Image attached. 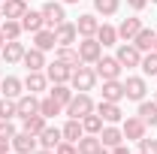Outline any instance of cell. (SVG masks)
I'll list each match as a JSON object with an SVG mask.
<instances>
[{
    "label": "cell",
    "instance_id": "cell-1",
    "mask_svg": "<svg viewBox=\"0 0 157 154\" xmlns=\"http://www.w3.org/2000/svg\"><path fill=\"white\" fill-rule=\"evenodd\" d=\"M91 112H94V100H91L88 94H82V91H78V94H73V100L67 103V115L76 118V121H82V118L91 115Z\"/></svg>",
    "mask_w": 157,
    "mask_h": 154
},
{
    "label": "cell",
    "instance_id": "cell-2",
    "mask_svg": "<svg viewBox=\"0 0 157 154\" xmlns=\"http://www.w3.org/2000/svg\"><path fill=\"white\" fill-rule=\"evenodd\" d=\"M70 82H73V88L76 91H82V94H88L91 88H94V82H97V73L91 70V67H73V76H70Z\"/></svg>",
    "mask_w": 157,
    "mask_h": 154
},
{
    "label": "cell",
    "instance_id": "cell-3",
    "mask_svg": "<svg viewBox=\"0 0 157 154\" xmlns=\"http://www.w3.org/2000/svg\"><path fill=\"white\" fill-rule=\"evenodd\" d=\"M78 58H82V64H97L103 58V45L97 42V37H85L78 42Z\"/></svg>",
    "mask_w": 157,
    "mask_h": 154
},
{
    "label": "cell",
    "instance_id": "cell-4",
    "mask_svg": "<svg viewBox=\"0 0 157 154\" xmlns=\"http://www.w3.org/2000/svg\"><path fill=\"white\" fill-rule=\"evenodd\" d=\"M9 142H12V151H15V154H36V145H39L36 136H33V133H24V130L15 133Z\"/></svg>",
    "mask_w": 157,
    "mask_h": 154
},
{
    "label": "cell",
    "instance_id": "cell-5",
    "mask_svg": "<svg viewBox=\"0 0 157 154\" xmlns=\"http://www.w3.org/2000/svg\"><path fill=\"white\" fill-rule=\"evenodd\" d=\"M45 76H48L52 85H63V82H70V76H73V67H70V64H63V60L45 64Z\"/></svg>",
    "mask_w": 157,
    "mask_h": 154
},
{
    "label": "cell",
    "instance_id": "cell-6",
    "mask_svg": "<svg viewBox=\"0 0 157 154\" xmlns=\"http://www.w3.org/2000/svg\"><path fill=\"white\" fill-rule=\"evenodd\" d=\"M94 67H97V70H94V73H97V79H103V82L118 79V76H121V70H124V67L118 64V58H100Z\"/></svg>",
    "mask_w": 157,
    "mask_h": 154
},
{
    "label": "cell",
    "instance_id": "cell-7",
    "mask_svg": "<svg viewBox=\"0 0 157 154\" xmlns=\"http://www.w3.org/2000/svg\"><path fill=\"white\" fill-rule=\"evenodd\" d=\"M115 58H118V64H121V67H139V64H142V52H139L133 42H124V45L118 48Z\"/></svg>",
    "mask_w": 157,
    "mask_h": 154
},
{
    "label": "cell",
    "instance_id": "cell-8",
    "mask_svg": "<svg viewBox=\"0 0 157 154\" xmlns=\"http://www.w3.org/2000/svg\"><path fill=\"white\" fill-rule=\"evenodd\" d=\"M121 133H124V139H130V142H139L142 136H145V121L142 118H127L124 124H121Z\"/></svg>",
    "mask_w": 157,
    "mask_h": 154
},
{
    "label": "cell",
    "instance_id": "cell-9",
    "mask_svg": "<svg viewBox=\"0 0 157 154\" xmlns=\"http://www.w3.org/2000/svg\"><path fill=\"white\" fill-rule=\"evenodd\" d=\"M94 112H97L106 124H118L121 115H124V112H121V106H118V103H109V100H100V106H94Z\"/></svg>",
    "mask_w": 157,
    "mask_h": 154
},
{
    "label": "cell",
    "instance_id": "cell-10",
    "mask_svg": "<svg viewBox=\"0 0 157 154\" xmlns=\"http://www.w3.org/2000/svg\"><path fill=\"white\" fill-rule=\"evenodd\" d=\"M145 91H148V88H145V79L142 76H130L124 82V97H127V100H139V103H142V100H145Z\"/></svg>",
    "mask_w": 157,
    "mask_h": 154
},
{
    "label": "cell",
    "instance_id": "cell-11",
    "mask_svg": "<svg viewBox=\"0 0 157 154\" xmlns=\"http://www.w3.org/2000/svg\"><path fill=\"white\" fill-rule=\"evenodd\" d=\"M36 139H39V145H42V148H52V151H55L60 142H63V133H60V127H48V124H45V127H42V133H39Z\"/></svg>",
    "mask_w": 157,
    "mask_h": 154
},
{
    "label": "cell",
    "instance_id": "cell-12",
    "mask_svg": "<svg viewBox=\"0 0 157 154\" xmlns=\"http://www.w3.org/2000/svg\"><path fill=\"white\" fill-rule=\"evenodd\" d=\"M76 37H78V30H76L73 21H60L58 27H55V39H58V45H73Z\"/></svg>",
    "mask_w": 157,
    "mask_h": 154
},
{
    "label": "cell",
    "instance_id": "cell-13",
    "mask_svg": "<svg viewBox=\"0 0 157 154\" xmlns=\"http://www.w3.org/2000/svg\"><path fill=\"white\" fill-rule=\"evenodd\" d=\"M0 55H3L6 64H18V60L24 58V45H21L18 39H6V42H3V48H0Z\"/></svg>",
    "mask_w": 157,
    "mask_h": 154
},
{
    "label": "cell",
    "instance_id": "cell-14",
    "mask_svg": "<svg viewBox=\"0 0 157 154\" xmlns=\"http://www.w3.org/2000/svg\"><path fill=\"white\" fill-rule=\"evenodd\" d=\"M42 18H45V24L55 30L60 21L67 18V15H63V6H60V3H55V0H52V3H45V6H42Z\"/></svg>",
    "mask_w": 157,
    "mask_h": 154
},
{
    "label": "cell",
    "instance_id": "cell-15",
    "mask_svg": "<svg viewBox=\"0 0 157 154\" xmlns=\"http://www.w3.org/2000/svg\"><path fill=\"white\" fill-rule=\"evenodd\" d=\"M15 106H18V118H27V115H36L39 112L36 94H21L18 100H15Z\"/></svg>",
    "mask_w": 157,
    "mask_h": 154
},
{
    "label": "cell",
    "instance_id": "cell-16",
    "mask_svg": "<svg viewBox=\"0 0 157 154\" xmlns=\"http://www.w3.org/2000/svg\"><path fill=\"white\" fill-rule=\"evenodd\" d=\"M45 85H48V76H42V70H30L27 79H24L27 94H39V91H45Z\"/></svg>",
    "mask_w": 157,
    "mask_h": 154
},
{
    "label": "cell",
    "instance_id": "cell-17",
    "mask_svg": "<svg viewBox=\"0 0 157 154\" xmlns=\"http://www.w3.org/2000/svg\"><path fill=\"white\" fill-rule=\"evenodd\" d=\"M103 100H109V103H121V100H124V82H118V79L103 82Z\"/></svg>",
    "mask_w": 157,
    "mask_h": 154
},
{
    "label": "cell",
    "instance_id": "cell-18",
    "mask_svg": "<svg viewBox=\"0 0 157 154\" xmlns=\"http://www.w3.org/2000/svg\"><path fill=\"white\" fill-rule=\"evenodd\" d=\"M154 39H157V30H151V27H142L136 37H133V45H136L139 52H154Z\"/></svg>",
    "mask_w": 157,
    "mask_h": 154
},
{
    "label": "cell",
    "instance_id": "cell-19",
    "mask_svg": "<svg viewBox=\"0 0 157 154\" xmlns=\"http://www.w3.org/2000/svg\"><path fill=\"white\" fill-rule=\"evenodd\" d=\"M21 27H24V30H30V33H36V30H42V27H45V18H42V9H39V12H33V9H27V12L21 15Z\"/></svg>",
    "mask_w": 157,
    "mask_h": 154
},
{
    "label": "cell",
    "instance_id": "cell-20",
    "mask_svg": "<svg viewBox=\"0 0 157 154\" xmlns=\"http://www.w3.org/2000/svg\"><path fill=\"white\" fill-rule=\"evenodd\" d=\"M97 136H100V142H103L106 148H115V145H121V142H124V133L118 130L115 124H109V127H103V130H100Z\"/></svg>",
    "mask_w": 157,
    "mask_h": 154
},
{
    "label": "cell",
    "instance_id": "cell-21",
    "mask_svg": "<svg viewBox=\"0 0 157 154\" xmlns=\"http://www.w3.org/2000/svg\"><path fill=\"white\" fill-rule=\"evenodd\" d=\"M0 9H3V18H18L27 12V0H6V3H0Z\"/></svg>",
    "mask_w": 157,
    "mask_h": 154
},
{
    "label": "cell",
    "instance_id": "cell-22",
    "mask_svg": "<svg viewBox=\"0 0 157 154\" xmlns=\"http://www.w3.org/2000/svg\"><path fill=\"white\" fill-rule=\"evenodd\" d=\"M139 30H142V21L139 18H124L121 27H118V37L124 39V42H133V37H136Z\"/></svg>",
    "mask_w": 157,
    "mask_h": 154
},
{
    "label": "cell",
    "instance_id": "cell-23",
    "mask_svg": "<svg viewBox=\"0 0 157 154\" xmlns=\"http://www.w3.org/2000/svg\"><path fill=\"white\" fill-rule=\"evenodd\" d=\"M60 133H63V142H78V139L85 136V127H82V121L70 118V121L60 127Z\"/></svg>",
    "mask_w": 157,
    "mask_h": 154
},
{
    "label": "cell",
    "instance_id": "cell-24",
    "mask_svg": "<svg viewBox=\"0 0 157 154\" xmlns=\"http://www.w3.org/2000/svg\"><path fill=\"white\" fill-rule=\"evenodd\" d=\"M21 88H24V82L15 79V76H6L3 82H0V94H3V97H12V100H18V97H21Z\"/></svg>",
    "mask_w": 157,
    "mask_h": 154
},
{
    "label": "cell",
    "instance_id": "cell-25",
    "mask_svg": "<svg viewBox=\"0 0 157 154\" xmlns=\"http://www.w3.org/2000/svg\"><path fill=\"white\" fill-rule=\"evenodd\" d=\"M33 45H36L39 52H48V48H55V45H58L55 30H45V27H42V30H36V33H33Z\"/></svg>",
    "mask_w": 157,
    "mask_h": 154
},
{
    "label": "cell",
    "instance_id": "cell-26",
    "mask_svg": "<svg viewBox=\"0 0 157 154\" xmlns=\"http://www.w3.org/2000/svg\"><path fill=\"white\" fill-rule=\"evenodd\" d=\"M24 67H27V73H30V70H42V67H45V52H39L36 45H33V48H30V52H24Z\"/></svg>",
    "mask_w": 157,
    "mask_h": 154
},
{
    "label": "cell",
    "instance_id": "cell-27",
    "mask_svg": "<svg viewBox=\"0 0 157 154\" xmlns=\"http://www.w3.org/2000/svg\"><path fill=\"white\" fill-rule=\"evenodd\" d=\"M97 27H100V21L94 15H78V21H76V30L82 37H97Z\"/></svg>",
    "mask_w": 157,
    "mask_h": 154
},
{
    "label": "cell",
    "instance_id": "cell-28",
    "mask_svg": "<svg viewBox=\"0 0 157 154\" xmlns=\"http://www.w3.org/2000/svg\"><path fill=\"white\" fill-rule=\"evenodd\" d=\"M139 118L145 121V127H154L157 124V103L154 100H151V103H148V100L139 103Z\"/></svg>",
    "mask_w": 157,
    "mask_h": 154
},
{
    "label": "cell",
    "instance_id": "cell-29",
    "mask_svg": "<svg viewBox=\"0 0 157 154\" xmlns=\"http://www.w3.org/2000/svg\"><path fill=\"white\" fill-rule=\"evenodd\" d=\"M60 109H63V106H60L55 97H45V100H39V115L45 118V121H48V118H55V115H60Z\"/></svg>",
    "mask_w": 157,
    "mask_h": 154
},
{
    "label": "cell",
    "instance_id": "cell-30",
    "mask_svg": "<svg viewBox=\"0 0 157 154\" xmlns=\"http://www.w3.org/2000/svg\"><path fill=\"white\" fill-rule=\"evenodd\" d=\"M55 60H63V64H70V67H78V64H82L78 48H73V45H58V58Z\"/></svg>",
    "mask_w": 157,
    "mask_h": 154
},
{
    "label": "cell",
    "instance_id": "cell-31",
    "mask_svg": "<svg viewBox=\"0 0 157 154\" xmlns=\"http://www.w3.org/2000/svg\"><path fill=\"white\" fill-rule=\"evenodd\" d=\"M118 39V27H112V24H100L97 27V42L100 45H115Z\"/></svg>",
    "mask_w": 157,
    "mask_h": 154
},
{
    "label": "cell",
    "instance_id": "cell-32",
    "mask_svg": "<svg viewBox=\"0 0 157 154\" xmlns=\"http://www.w3.org/2000/svg\"><path fill=\"white\" fill-rule=\"evenodd\" d=\"M21 121H24V133H33V136H39L42 133V127H45V118L39 115H27V118H21Z\"/></svg>",
    "mask_w": 157,
    "mask_h": 154
},
{
    "label": "cell",
    "instance_id": "cell-33",
    "mask_svg": "<svg viewBox=\"0 0 157 154\" xmlns=\"http://www.w3.org/2000/svg\"><path fill=\"white\" fill-rule=\"evenodd\" d=\"M76 145H78V154H91V151H97V148L103 145V142H100V136L88 133V136H82V139H78Z\"/></svg>",
    "mask_w": 157,
    "mask_h": 154
},
{
    "label": "cell",
    "instance_id": "cell-34",
    "mask_svg": "<svg viewBox=\"0 0 157 154\" xmlns=\"http://www.w3.org/2000/svg\"><path fill=\"white\" fill-rule=\"evenodd\" d=\"M0 30H3V37H6V39H18L24 27H21V21H18V18H6L3 24H0Z\"/></svg>",
    "mask_w": 157,
    "mask_h": 154
},
{
    "label": "cell",
    "instance_id": "cell-35",
    "mask_svg": "<svg viewBox=\"0 0 157 154\" xmlns=\"http://www.w3.org/2000/svg\"><path fill=\"white\" fill-rule=\"evenodd\" d=\"M15 115H18L15 100H12V97H3V100H0V118H3V121H12Z\"/></svg>",
    "mask_w": 157,
    "mask_h": 154
},
{
    "label": "cell",
    "instance_id": "cell-36",
    "mask_svg": "<svg viewBox=\"0 0 157 154\" xmlns=\"http://www.w3.org/2000/svg\"><path fill=\"white\" fill-rule=\"evenodd\" d=\"M82 127H85V133H94V136H97L100 130H103V118L91 112V115H85V118H82Z\"/></svg>",
    "mask_w": 157,
    "mask_h": 154
},
{
    "label": "cell",
    "instance_id": "cell-37",
    "mask_svg": "<svg viewBox=\"0 0 157 154\" xmlns=\"http://www.w3.org/2000/svg\"><path fill=\"white\" fill-rule=\"evenodd\" d=\"M48 97H55L60 106H67V103L73 100V91H70V88H67V82H63V85H52V94H48Z\"/></svg>",
    "mask_w": 157,
    "mask_h": 154
},
{
    "label": "cell",
    "instance_id": "cell-38",
    "mask_svg": "<svg viewBox=\"0 0 157 154\" xmlns=\"http://www.w3.org/2000/svg\"><path fill=\"white\" fill-rule=\"evenodd\" d=\"M118 6H121V0H94V9L103 12V15H115Z\"/></svg>",
    "mask_w": 157,
    "mask_h": 154
},
{
    "label": "cell",
    "instance_id": "cell-39",
    "mask_svg": "<svg viewBox=\"0 0 157 154\" xmlns=\"http://www.w3.org/2000/svg\"><path fill=\"white\" fill-rule=\"evenodd\" d=\"M139 67H142V73H145V76H157V52H148V55L142 58Z\"/></svg>",
    "mask_w": 157,
    "mask_h": 154
},
{
    "label": "cell",
    "instance_id": "cell-40",
    "mask_svg": "<svg viewBox=\"0 0 157 154\" xmlns=\"http://www.w3.org/2000/svg\"><path fill=\"white\" fill-rule=\"evenodd\" d=\"M139 151H142V154H157V139L142 136V139H139Z\"/></svg>",
    "mask_w": 157,
    "mask_h": 154
},
{
    "label": "cell",
    "instance_id": "cell-41",
    "mask_svg": "<svg viewBox=\"0 0 157 154\" xmlns=\"http://www.w3.org/2000/svg\"><path fill=\"white\" fill-rule=\"evenodd\" d=\"M0 136H3V139H12V136H15V124L0 118Z\"/></svg>",
    "mask_w": 157,
    "mask_h": 154
},
{
    "label": "cell",
    "instance_id": "cell-42",
    "mask_svg": "<svg viewBox=\"0 0 157 154\" xmlns=\"http://www.w3.org/2000/svg\"><path fill=\"white\" fill-rule=\"evenodd\" d=\"M55 154H78V145L76 142H60L58 148H55Z\"/></svg>",
    "mask_w": 157,
    "mask_h": 154
},
{
    "label": "cell",
    "instance_id": "cell-43",
    "mask_svg": "<svg viewBox=\"0 0 157 154\" xmlns=\"http://www.w3.org/2000/svg\"><path fill=\"white\" fill-rule=\"evenodd\" d=\"M145 3H148V0H127V6H130V9H145Z\"/></svg>",
    "mask_w": 157,
    "mask_h": 154
},
{
    "label": "cell",
    "instance_id": "cell-44",
    "mask_svg": "<svg viewBox=\"0 0 157 154\" xmlns=\"http://www.w3.org/2000/svg\"><path fill=\"white\" fill-rule=\"evenodd\" d=\"M9 148H12V142H9V139H3V136H0V154H9Z\"/></svg>",
    "mask_w": 157,
    "mask_h": 154
},
{
    "label": "cell",
    "instance_id": "cell-45",
    "mask_svg": "<svg viewBox=\"0 0 157 154\" xmlns=\"http://www.w3.org/2000/svg\"><path fill=\"white\" fill-rule=\"evenodd\" d=\"M112 154H130V148H127V145H115V148H112Z\"/></svg>",
    "mask_w": 157,
    "mask_h": 154
},
{
    "label": "cell",
    "instance_id": "cell-46",
    "mask_svg": "<svg viewBox=\"0 0 157 154\" xmlns=\"http://www.w3.org/2000/svg\"><path fill=\"white\" fill-rule=\"evenodd\" d=\"M91 154H109V148H106V145H100L97 151H91Z\"/></svg>",
    "mask_w": 157,
    "mask_h": 154
},
{
    "label": "cell",
    "instance_id": "cell-47",
    "mask_svg": "<svg viewBox=\"0 0 157 154\" xmlns=\"http://www.w3.org/2000/svg\"><path fill=\"white\" fill-rule=\"evenodd\" d=\"M36 154H55V151H52V148H42V151H36Z\"/></svg>",
    "mask_w": 157,
    "mask_h": 154
},
{
    "label": "cell",
    "instance_id": "cell-48",
    "mask_svg": "<svg viewBox=\"0 0 157 154\" xmlns=\"http://www.w3.org/2000/svg\"><path fill=\"white\" fill-rule=\"evenodd\" d=\"M3 42H6V37H3V30H0V48H3Z\"/></svg>",
    "mask_w": 157,
    "mask_h": 154
},
{
    "label": "cell",
    "instance_id": "cell-49",
    "mask_svg": "<svg viewBox=\"0 0 157 154\" xmlns=\"http://www.w3.org/2000/svg\"><path fill=\"white\" fill-rule=\"evenodd\" d=\"M63 3H78V0H63Z\"/></svg>",
    "mask_w": 157,
    "mask_h": 154
},
{
    "label": "cell",
    "instance_id": "cell-50",
    "mask_svg": "<svg viewBox=\"0 0 157 154\" xmlns=\"http://www.w3.org/2000/svg\"><path fill=\"white\" fill-rule=\"evenodd\" d=\"M0 21H3V9H0Z\"/></svg>",
    "mask_w": 157,
    "mask_h": 154
},
{
    "label": "cell",
    "instance_id": "cell-51",
    "mask_svg": "<svg viewBox=\"0 0 157 154\" xmlns=\"http://www.w3.org/2000/svg\"><path fill=\"white\" fill-rule=\"evenodd\" d=\"M154 52H157V39H154Z\"/></svg>",
    "mask_w": 157,
    "mask_h": 154
},
{
    "label": "cell",
    "instance_id": "cell-52",
    "mask_svg": "<svg viewBox=\"0 0 157 154\" xmlns=\"http://www.w3.org/2000/svg\"><path fill=\"white\" fill-rule=\"evenodd\" d=\"M0 3H6V0H0Z\"/></svg>",
    "mask_w": 157,
    "mask_h": 154
},
{
    "label": "cell",
    "instance_id": "cell-53",
    "mask_svg": "<svg viewBox=\"0 0 157 154\" xmlns=\"http://www.w3.org/2000/svg\"><path fill=\"white\" fill-rule=\"evenodd\" d=\"M151 3H157V0H151Z\"/></svg>",
    "mask_w": 157,
    "mask_h": 154
},
{
    "label": "cell",
    "instance_id": "cell-54",
    "mask_svg": "<svg viewBox=\"0 0 157 154\" xmlns=\"http://www.w3.org/2000/svg\"><path fill=\"white\" fill-rule=\"evenodd\" d=\"M154 103H157V97H154Z\"/></svg>",
    "mask_w": 157,
    "mask_h": 154
},
{
    "label": "cell",
    "instance_id": "cell-55",
    "mask_svg": "<svg viewBox=\"0 0 157 154\" xmlns=\"http://www.w3.org/2000/svg\"><path fill=\"white\" fill-rule=\"evenodd\" d=\"M139 154H142V151H139Z\"/></svg>",
    "mask_w": 157,
    "mask_h": 154
}]
</instances>
